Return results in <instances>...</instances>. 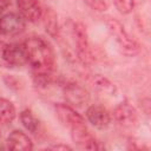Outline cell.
<instances>
[{"label": "cell", "mask_w": 151, "mask_h": 151, "mask_svg": "<svg viewBox=\"0 0 151 151\" xmlns=\"http://www.w3.org/2000/svg\"><path fill=\"white\" fill-rule=\"evenodd\" d=\"M53 149H63V150H71V147L70 146H67V145H55V146H53Z\"/></svg>", "instance_id": "20"}, {"label": "cell", "mask_w": 151, "mask_h": 151, "mask_svg": "<svg viewBox=\"0 0 151 151\" xmlns=\"http://www.w3.org/2000/svg\"><path fill=\"white\" fill-rule=\"evenodd\" d=\"M54 111L60 123L70 130L80 125H85V119L68 104H55Z\"/></svg>", "instance_id": "5"}, {"label": "cell", "mask_w": 151, "mask_h": 151, "mask_svg": "<svg viewBox=\"0 0 151 151\" xmlns=\"http://www.w3.org/2000/svg\"><path fill=\"white\" fill-rule=\"evenodd\" d=\"M42 21H44V26L46 32L52 37V38H57L59 35L60 28H59V22H58V15L57 13L52 9V8H45L42 9Z\"/></svg>", "instance_id": "14"}, {"label": "cell", "mask_w": 151, "mask_h": 151, "mask_svg": "<svg viewBox=\"0 0 151 151\" xmlns=\"http://www.w3.org/2000/svg\"><path fill=\"white\" fill-rule=\"evenodd\" d=\"M27 63L32 67L33 78L37 85L46 86L52 79L55 57L51 45L40 37L28 38L24 42Z\"/></svg>", "instance_id": "1"}, {"label": "cell", "mask_w": 151, "mask_h": 151, "mask_svg": "<svg viewBox=\"0 0 151 151\" xmlns=\"http://www.w3.org/2000/svg\"><path fill=\"white\" fill-rule=\"evenodd\" d=\"M64 97L72 107H81L88 103V92L77 83H67L64 87Z\"/></svg>", "instance_id": "8"}, {"label": "cell", "mask_w": 151, "mask_h": 151, "mask_svg": "<svg viewBox=\"0 0 151 151\" xmlns=\"http://www.w3.org/2000/svg\"><path fill=\"white\" fill-rule=\"evenodd\" d=\"M17 5L20 12V15L31 22H37L41 19L42 7L39 0H17Z\"/></svg>", "instance_id": "11"}, {"label": "cell", "mask_w": 151, "mask_h": 151, "mask_svg": "<svg viewBox=\"0 0 151 151\" xmlns=\"http://www.w3.org/2000/svg\"><path fill=\"white\" fill-rule=\"evenodd\" d=\"M0 58L4 64L11 67H20L27 63V54L24 45L6 44L0 47Z\"/></svg>", "instance_id": "4"}, {"label": "cell", "mask_w": 151, "mask_h": 151, "mask_svg": "<svg viewBox=\"0 0 151 151\" xmlns=\"http://www.w3.org/2000/svg\"><path fill=\"white\" fill-rule=\"evenodd\" d=\"M113 118L116 123L124 129H132L138 123V113L136 109L127 103H122L114 107Z\"/></svg>", "instance_id": "6"}, {"label": "cell", "mask_w": 151, "mask_h": 151, "mask_svg": "<svg viewBox=\"0 0 151 151\" xmlns=\"http://www.w3.org/2000/svg\"><path fill=\"white\" fill-rule=\"evenodd\" d=\"M15 118V107L14 105L5 99L0 98V124H9Z\"/></svg>", "instance_id": "15"}, {"label": "cell", "mask_w": 151, "mask_h": 151, "mask_svg": "<svg viewBox=\"0 0 151 151\" xmlns=\"http://www.w3.org/2000/svg\"><path fill=\"white\" fill-rule=\"evenodd\" d=\"M113 2L122 14H129L134 8V0H113Z\"/></svg>", "instance_id": "17"}, {"label": "cell", "mask_w": 151, "mask_h": 151, "mask_svg": "<svg viewBox=\"0 0 151 151\" xmlns=\"http://www.w3.org/2000/svg\"><path fill=\"white\" fill-rule=\"evenodd\" d=\"M20 120L24 125V127L29 131L31 133H37L39 131V120L37 119V117L32 113L31 110L26 109L24 111L20 112Z\"/></svg>", "instance_id": "16"}, {"label": "cell", "mask_w": 151, "mask_h": 151, "mask_svg": "<svg viewBox=\"0 0 151 151\" xmlns=\"http://www.w3.org/2000/svg\"><path fill=\"white\" fill-rule=\"evenodd\" d=\"M25 19L18 13H7L0 18V33L4 35H18L25 31Z\"/></svg>", "instance_id": "7"}, {"label": "cell", "mask_w": 151, "mask_h": 151, "mask_svg": "<svg viewBox=\"0 0 151 151\" xmlns=\"http://www.w3.org/2000/svg\"><path fill=\"white\" fill-rule=\"evenodd\" d=\"M71 137L72 140L80 147L86 150H98L99 144L94 136L87 130L86 125H80L77 127L71 129Z\"/></svg>", "instance_id": "9"}, {"label": "cell", "mask_w": 151, "mask_h": 151, "mask_svg": "<svg viewBox=\"0 0 151 151\" xmlns=\"http://www.w3.org/2000/svg\"><path fill=\"white\" fill-rule=\"evenodd\" d=\"M70 28H71L72 37L74 39V45H76L78 59L84 65H91L93 63L94 58H93V54H92V51L90 47L88 35H87V31H86L85 25L79 22V21H77V22L72 21Z\"/></svg>", "instance_id": "3"}, {"label": "cell", "mask_w": 151, "mask_h": 151, "mask_svg": "<svg viewBox=\"0 0 151 151\" xmlns=\"http://www.w3.org/2000/svg\"><path fill=\"white\" fill-rule=\"evenodd\" d=\"M9 5H11V1L9 0H0V14L4 13L8 8Z\"/></svg>", "instance_id": "19"}, {"label": "cell", "mask_w": 151, "mask_h": 151, "mask_svg": "<svg viewBox=\"0 0 151 151\" xmlns=\"http://www.w3.org/2000/svg\"><path fill=\"white\" fill-rule=\"evenodd\" d=\"M87 120L97 129H106L110 125L111 116L101 105H91L86 110Z\"/></svg>", "instance_id": "10"}, {"label": "cell", "mask_w": 151, "mask_h": 151, "mask_svg": "<svg viewBox=\"0 0 151 151\" xmlns=\"http://www.w3.org/2000/svg\"><path fill=\"white\" fill-rule=\"evenodd\" d=\"M92 9L97 12H104L107 9V2L106 0H84Z\"/></svg>", "instance_id": "18"}, {"label": "cell", "mask_w": 151, "mask_h": 151, "mask_svg": "<svg viewBox=\"0 0 151 151\" xmlns=\"http://www.w3.org/2000/svg\"><path fill=\"white\" fill-rule=\"evenodd\" d=\"M106 26L109 32L111 33V35L113 37V39L116 40L120 51L124 54L129 57H133L139 53L140 45L133 37H131L127 33V31L125 29V27L119 20L114 18H106Z\"/></svg>", "instance_id": "2"}, {"label": "cell", "mask_w": 151, "mask_h": 151, "mask_svg": "<svg viewBox=\"0 0 151 151\" xmlns=\"http://www.w3.org/2000/svg\"><path fill=\"white\" fill-rule=\"evenodd\" d=\"M6 144L9 150L15 151H29L33 149V144L29 137L20 130L12 131L7 137Z\"/></svg>", "instance_id": "12"}, {"label": "cell", "mask_w": 151, "mask_h": 151, "mask_svg": "<svg viewBox=\"0 0 151 151\" xmlns=\"http://www.w3.org/2000/svg\"><path fill=\"white\" fill-rule=\"evenodd\" d=\"M88 81L96 91H98L105 96H114L117 92L114 84L110 79H107L106 77H104L101 74H94V76L90 77Z\"/></svg>", "instance_id": "13"}]
</instances>
